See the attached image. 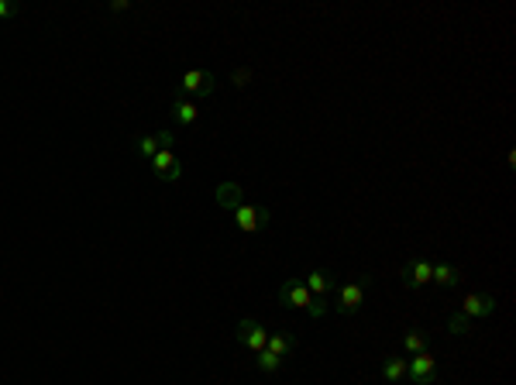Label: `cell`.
<instances>
[{"mask_svg":"<svg viewBox=\"0 0 516 385\" xmlns=\"http://www.w3.org/2000/svg\"><path fill=\"white\" fill-rule=\"evenodd\" d=\"M468 320H471V317H464V313H455V317L448 320V330H451V333H468Z\"/></svg>","mask_w":516,"mask_h":385,"instance_id":"19","label":"cell"},{"mask_svg":"<svg viewBox=\"0 0 516 385\" xmlns=\"http://www.w3.org/2000/svg\"><path fill=\"white\" fill-rule=\"evenodd\" d=\"M230 83H234V86H248V83H251V69H234Z\"/></svg>","mask_w":516,"mask_h":385,"instance_id":"20","label":"cell"},{"mask_svg":"<svg viewBox=\"0 0 516 385\" xmlns=\"http://www.w3.org/2000/svg\"><path fill=\"white\" fill-rule=\"evenodd\" d=\"M152 172H155L162 182H175V179L182 175V165H179V159H175L172 152L159 148V152H155V159H152Z\"/></svg>","mask_w":516,"mask_h":385,"instance_id":"5","label":"cell"},{"mask_svg":"<svg viewBox=\"0 0 516 385\" xmlns=\"http://www.w3.org/2000/svg\"><path fill=\"white\" fill-rule=\"evenodd\" d=\"M17 14V3L14 0H0V17H14Z\"/></svg>","mask_w":516,"mask_h":385,"instance_id":"23","label":"cell"},{"mask_svg":"<svg viewBox=\"0 0 516 385\" xmlns=\"http://www.w3.org/2000/svg\"><path fill=\"white\" fill-rule=\"evenodd\" d=\"M134 152H138V155H145V159H155V152H159V141H155V134L134 138Z\"/></svg>","mask_w":516,"mask_h":385,"instance_id":"17","label":"cell"},{"mask_svg":"<svg viewBox=\"0 0 516 385\" xmlns=\"http://www.w3.org/2000/svg\"><path fill=\"white\" fill-rule=\"evenodd\" d=\"M179 86H182V93H189V97H210L214 86H217V79H214V72H207V69H189Z\"/></svg>","mask_w":516,"mask_h":385,"instance_id":"1","label":"cell"},{"mask_svg":"<svg viewBox=\"0 0 516 385\" xmlns=\"http://www.w3.org/2000/svg\"><path fill=\"white\" fill-rule=\"evenodd\" d=\"M172 117H175L179 124H193V120H196V107H193L189 100H175V104H172Z\"/></svg>","mask_w":516,"mask_h":385,"instance_id":"14","label":"cell"},{"mask_svg":"<svg viewBox=\"0 0 516 385\" xmlns=\"http://www.w3.org/2000/svg\"><path fill=\"white\" fill-rule=\"evenodd\" d=\"M492 310H496V299L485 296V292H475V296L464 299V310H461V313H464V317H489Z\"/></svg>","mask_w":516,"mask_h":385,"instance_id":"11","label":"cell"},{"mask_svg":"<svg viewBox=\"0 0 516 385\" xmlns=\"http://www.w3.org/2000/svg\"><path fill=\"white\" fill-rule=\"evenodd\" d=\"M334 272H327V269H317V272H310V278H306V289H310V296L313 299H324L331 289H334Z\"/></svg>","mask_w":516,"mask_h":385,"instance_id":"9","label":"cell"},{"mask_svg":"<svg viewBox=\"0 0 516 385\" xmlns=\"http://www.w3.org/2000/svg\"><path fill=\"white\" fill-rule=\"evenodd\" d=\"M279 365H283V358H276L272 351H258V368H262L265 375H272V372H279Z\"/></svg>","mask_w":516,"mask_h":385,"instance_id":"18","label":"cell"},{"mask_svg":"<svg viewBox=\"0 0 516 385\" xmlns=\"http://www.w3.org/2000/svg\"><path fill=\"white\" fill-rule=\"evenodd\" d=\"M382 375H386L389 382H400L402 375H406V358H389V361L382 365Z\"/></svg>","mask_w":516,"mask_h":385,"instance_id":"16","label":"cell"},{"mask_svg":"<svg viewBox=\"0 0 516 385\" xmlns=\"http://www.w3.org/2000/svg\"><path fill=\"white\" fill-rule=\"evenodd\" d=\"M368 282H372V278L361 275L358 282H347V285H344L341 299H338V310H341V313H354V310L361 306V285H368Z\"/></svg>","mask_w":516,"mask_h":385,"instance_id":"7","label":"cell"},{"mask_svg":"<svg viewBox=\"0 0 516 385\" xmlns=\"http://www.w3.org/2000/svg\"><path fill=\"white\" fill-rule=\"evenodd\" d=\"M237 340H241L244 347H251V351L258 354V351H265V340H269V330L262 327L258 320H241V324H237Z\"/></svg>","mask_w":516,"mask_h":385,"instance_id":"4","label":"cell"},{"mask_svg":"<svg viewBox=\"0 0 516 385\" xmlns=\"http://www.w3.org/2000/svg\"><path fill=\"white\" fill-rule=\"evenodd\" d=\"M306 310H310V317H313V320H320V317H324V310H327V306H324V299H313V303H310V306H306Z\"/></svg>","mask_w":516,"mask_h":385,"instance_id":"22","label":"cell"},{"mask_svg":"<svg viewBox=\"0 0 516 385\" xmlns=\"http://www.w3.org/2000/svg\"><path fill=\"white\" fill-rule=\"evenodd\" d=\"M234 220H237V227H241L244 234H255V230H265V227H269L272 214H269L265 207H237V210H234Z\"/></svg>","mask_w":516,"mask_h":385,"instance_id":"3","label":"cell"},{"mask_svg":"<svg viewBox=\"0 0 516 385\" xmlns=\"http://www.w3.org/2000/svg\"><path fill=\"white\" fill-rule=\"evenodd\" d=\"M458 269L455 265H434V272H430V282H441V285H458Z\"/></svg>","mask_w":516,"mask_h":385,"instance_id":"13","label":"cell"},{"mask_svg":"<svg viewBox=\"0 0 516 385\" xmlns=\"http://www.w3.org/2000/svg\"><path fill=\"white\" fill-rule=\"evenodd\" d=\"M402 347H406L409 354H423V351H427V337H423L420 330H409V333L402 337Z\"/></svg>","mask_w":516,"mask_h":385,"instance_id":"15","label":"cell"},{"mask_svg":"<svg viewBox=\"0 0 516 385\" xmlns=\"http://www.w3.org/2000/svg\"><path fill=\"white\" fill-rule=\"evenodd\" d=\"M214 200H217V207H221V210H237V207H244V193H241V186H237V182H221Z\"/></svg>","mask_w":516,"mask_h":385,"instance_id":"8","label":"cell"},{"mask_svg":"<svg viewBox=\"0 0 516 385\" xmlns=\"http://www.w3.org/2000/svg\"><path fill=\"white\" fill-rule=\"evenodd\" d=\"M155 141H159V148H166V152H169L172 141H175V134H172V131H155Z\"/></svg>","mask_w":516,"mask_h":385,"instance_id":"21","label":"cell"},{"mask_svg":"<svg viewBox=\"0 0 516 385\" xmlns=\"http://www.w3.org/2000/svg\"><path fill=\"white\" fill-rule=\"evenodd\" d=\"M406 375L416 385H434L437 379V361L423 351V354H413V361H406Z\"/></svg>","mask_w":516,"mask_h":385,"instance_id":"2","label":"cell"},{"mask_svg":"<svg viewBox=\"0 0 516 385\" xmlns=\"http://www.w3.org/2000/svg\"><path fill=\"white\" fill-rule=\"evenodd\" d=\"M430 272H434L430 262H409V265H402V282L413 285V289H420L423 282H430Z\"/></svg>","mask_w":516,"mask_h":385,"instance_id":"10","label":"cell"},{"mask_svg":"<svg viewBox=\"0 0 516 385\" xmlns=\"http://www.w3.org/2000/svg\"><path fill=\"white\" fill-rule=\"evenodd\" d=\"M265 351H272L276 358H286L296 351V337L292 333H269V340H265Z\"/></svg>","mask_w":516,"mask_h":385,"instance_id":"12","label":"cell"},{"mask_svg":"<svg viewBox=\"0 0 516 385\" xmlns=\"http://www.w3.org/2000/svg\"><path fill=\"white\" fill-rule=\"evenodd\" d=\"M279 299L286 303V306H310L313 303V296H310V289H306V282H299V278H289L279 285Z\"/></svg>","mask_w":516,"mask_h":385,"instance_id":"6","label":"cell"}]
</instances>
